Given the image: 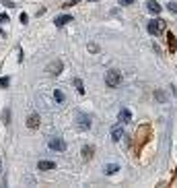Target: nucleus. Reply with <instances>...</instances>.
Masks as SVG:
<instances>
[{"label":"nucleus","instance_id":"1","mask_svg":"<svg viewBox=\"0 0 177 188\" xmlns=\"http://www.w3.org/2000/svg\"><path fill=\"white\" fill-rule=\"evenodd\" d=\"M105 85L107 87H119L122 85V73L119 70H107V74H105Z\"/></svg>","mask_w":177,"mask_h":188},{"label":"nucleus","instance_id":"2","mask_svg":"<svg viewBox=\"0 0 177 188\" xmlns=\"http://www.w3.org/2000/svg\"><path fill=\"white\" fill-rule=\"evenodd\" d=\"M163 25H165V23H163L161 19H153V21H148V25H146V31H148L150 35H157L159 31H161V27H163Z\"/></svg>","mask_w":177,"mask_h":188},{"label":"nucleus","instance_id":"3","mask_svg":"<svg viewBox=\"0 0 177 188\" xmlns=\"http://www.w3.org/2000/svg\"><path fill=\"white\" fill-rule=\"evenodd\" d=\"M48 147L54 149V151H66V141H62V139H58V137H54V139H49Z\"/></svg>","mask_w":177,"mask_h":188},{"label":"nucleus","instance_id":"4","mask_svg":"<svg viewBox=\"0 0 177 188\" xmlns=\"http://www.w3.org/2000/svg\"><path fill=\"white\" fill-rule=\"evenodd\" d=\"M76 120H78V128L80 130H88V128H91V118H88L87 114H78Z\"/></svg>","mask_w":177,"mask_h":188},{"label":"nucleus","instance_id":"5","mask_svg":"<svg viewBox=\"0 0 177 188\" xmlns=\"http://www.w3.org/2000/svg\"><path fill=\"white\" fill-rule=\"evenodd\" d=\"M122 137H124V124L119 122V124H115V126L111 128V139L113 141H119Z\"/></svg>","mask_w":177,"mask_h":188},{"label":"nucleus","instance_id":"6","mask_svg":"<svg viewBox=\"0 0 177 188\" xmlns=\"http://www.w3.org/2000/svg\"><path fill=\"white\" fill-rule=\"evenodd\" d=\"M146 10L150 13V15H159V13H161V4H159L157 0H148V2H146Z\"/></svg>","mask_w":177,"mask_h":188},{"label":"nucleus","instance_id":"7","mask_svg":"<svg viewBox=\"0 0 177 188\" xmlns=\"http://www.w3.org/2000/svg\"><path fill=\"white\" fill-rule=\"evenodd\" d=\"M118 120H119L122 124H128L130 120H132V112H130V110H126V108H124V110H119V114H118Z\"/></svg>","mask_w":177,"mask_h":188},{"label":"nucleus","instance_id":"8","mask_svg":"<svg viewBox=\"0 0 177 188\" xmlns=\"http://www.w3.org/2000/svg\"><path fill=\"white\" fill-rule=\"evenodd\" d=\"M70 21H72V17H70V15H60V17H56V19H54V23H56V27H64V25H68Z\"/></svg>","mask_w":177,"mask_h":188},{"label":"nucleus","instance_id":"9","mask_svg":"<svg viewBox=\"0 0 177 188\" xmlns=\"http://www.w3.org/2000/svg\"><path fill=\"white\" fill-rule=\"evenodd\" d=\"M37 169H41V172H49V169H56V164L54 161H39V164H37Z\"/></svg>","mask_w":177,"mask_h":188},{"label":"nucleus","instance_id":"10","mask_svg":"<svg viewBox=\"0 0 177 188\" xmlns=\"http://www.w3.org/2000/svg\"><path fill=\"white\" fill-rule=\"evenodd\" d=\"M49 74H60V70H62V62L60 60H56V62H52V64L48 66Z\"/></svg>","mask_w":177,"mask_h":188},{"label":"nucleus","instance_id":"11","mask_svg":"<svg viewBox=\"0 0 177 188\" xmlns=\"http://www.w3.org/2000/svg\"><path fill=\"white\" fill-rule=\"evenodd\" d=\"M27 126H29V128H37V126H39V116L31 114L29 118H27Z\"/></svg>","mask_w":177,"mask_h":188},{"label":"nucleus","instance_id":"12","mask_svg":"<svg viewBox=\"0 0 177 188\" xmlns=\"http://www.w3.org/2000/svg\"><path fill=\"white\" fill-rule=\"evenodd\" d=\"M118 169H119V165H118V164H107V165H105V169H103V172L107 174V176H111V174H115Z\"/></svg>","mask_w":177,"mask_h":188},{"label":"nucleus","instance_id":"13","mask_svg":"<svg viewBox=\"0 0 177 188\" xmlns=\"http://www.w3.org/2000/svg\"><path fill=\"white\" fill-rule=\"evenodd\" d=\"M54 99H56V101H58V104H64L66 95L62 93V91H60V89H56V91H54Z\"/></svg>","mask_w":177,"mask_h":188},{"label":"nucleus","instance_id":"14","mask_svg":"<svg viewBox=\"0 0 177 188\" xmlns=\"http://www.w3.org/2000/svg\"><path fill=\"white\" fill-rule=\"evenodd\" d=\"M74 87H76L78 93H84V87H83V81H80V79H74Z\"/></svg>","mask_w":177,"mask_h":188},{"label":"nucleus","instance_id":"15","mask_svg":"<svg viewBox=\"0 0 177 188\" xmlns=\"http://www.w3.org/2000/svg\"><path fill=\"white\" fill-rule=\"evenodd\" d=\"M83 155H84V159H91V157H93V147H84Z\"/></svg>","mask_w":177,"mask_h":188},{"label":"nucleus","instance_id":"16","mask_svg":"<svg viewBox=\"0 0 177 188\" xmlns=\"http://www.w3.org/2000/svg\"><path fill=\"white\" fill-rule=\"evenodd\" d=\"M154 97H157V101H167V95L163 91H154Z\"/></svg>","mask_w":177,"mask_h":188},{"label":"nucleus","instance_id":"17","mask_svg":"<svg viewBox=\"0 0 177 188\" xmlns=\"http://www.w3.org/2000/svg\"><path fill=\"white\" fill-rule=\"evenodd\" d=\"M8 83H10L8 77H0V87H8Z\"/></svg>","mask_w":177,"mask_h":188},{"label":"nucleus","instance_id":"18","mask_svg":"<svg viewBox=\"0 0 177 188\" xmlns=\"http://www.w3.org/2000/svg\"><path fill=\"white\" fill-rule=\"evenodd\" d=\"M134 2H136V0H119V4H122V6H132Z\"/></svg>","mask_w":177,"mask_h":188},{"label":"nucleus","instance_id":"19","mask_svg":"<svg viewBox=\"0 0 177 188\" xmlns=\"http://www.w3.org/2000/svg\"><path fill=\"white\" fill-rule=\"evenodd\" d=\"M2 4H4L6 8H15V6H17L15 2H13V0H4V2H2Z\"/></svg>","mask_w":177,"mask_h":188},{"label":"nucleus","instance_id":"20","mask_svg":"<svg viewBox=\"0 0 177 188\" xmlns=\"http://www.w3.org/2000/svg\"><path fill=\"white\" fill-rule=\"evenodd\" d=\"M8 15H0V23H2V25H4V23H8Z\"/></svg>","mask_w":177,"mask_h":188},{"label":"nucleus","instance_id":"21","mask_svg":"<svg viewBox=\"0 0 177 188\" xmlns=\"http://www.w3.org/2000/svg\"><path fill=\"white\" fill-rule=\"evenodd\" d=\"M169 10H173V13H177V4H175V2H169Z\"/></svg>","mask_w":177,"mask_h":188},{"label":"nucleus","instance_id":"22","mask_svg":"<svg viewBox=\"0 0 177 188\" xmlns=\"http://www.w3.org/2000/svg\"><path fill=\"white\" fill-rule=\"evenodd\" d=\"M27 19H29V17L25 15V13H21V23H27Z\"/></svg>","mask_w":177,"mask_h":188},{"label":"nucleus","instance_id":"23","mask_svg":"<svg viewBox=\"0 0 177 188\" xmlns=\"http://www.w3.org/2000/svg\"><path fill=\"white\" fill-rule=\"evenodd\" d=\"M88 50H91V52H97L99 48H97V46H95V44H88Z\"/></svg>","mask_w":177,"mask_h":188},{"label":"nucleus","instance_id":"24","mask_svg":"<svg viewBox=\"0 0 177 188\" xmlns=\"http://www.w3.org/2000/svg\"><path fill=\"white\" fill-rule=\"evenodd\" d=\"M0 168H2V164H0Z\"/></svg>","mask_w":177,"mask_h":188}]
</instances>
